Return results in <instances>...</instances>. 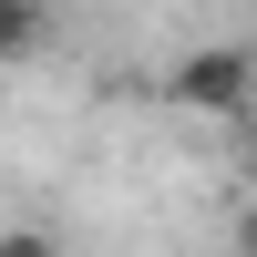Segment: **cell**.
<instances>
[{
  "mask_svg": "<svg viewBox=\"0 0 257 257\" xmlns=\"http://www.w3.org/2000/svg\"><path fill=\"white\" fill-rule=\"evenodd\" d=\"M0 257H62L52 226H0Z\"/></svg>",
  "mask_w": 257,
  "mask_h": 257,
  "instance_id": "3",
  "label": "cell"
},
{
  "mask_svg": "<svg viewBox=\"0 0 257 257\" xmlns=\"http://www.w3.org/2000/svg\"><path fill=\"white\" fill-rule=\"evenodd\" d=\"M237 257H257V206H247V216H237Z\"/></svg>",
  "mask_w": 257,
  "mask_h": 257,
  "instance_id": "4",
  "label": "cell"
},
{
  "mask_svg": "<svg viewBox=\"0 0 257 257\" xmlns=\"http://www.w3.org/2000/svg\"><path fill=\"white\" fill-rule=\"evenodd\" d=\"M52 41V0H0V62H31Z\"/></svg>",
  "mask_w": 257,
  "mask_h": 257,
  "instance_id": "2",
  "label": "cell"
},
{
  "mask_svg": "<svg viewBox=\"0 0 257 257\" xmlns=\"http://www.w3.org/2000/svg\"><path fill=\"white\" fill-rule=\"evenodd\" d=\"M165 103H185V113H206V123H257V52L247 41L185 52L175 72H165Z\"/></svg>",
  "mask_w": 257,
  "mask_h": 257,
  "instance_id": "1",
  "label": "cell"
}]
</instances>
